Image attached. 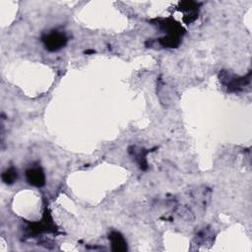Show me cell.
Returning <instances> with one entry per match:
<instances>
[{"instance_id":"cell-1","label":"cell","mask_w":252,"mask_h":252,"mask_svg":"<svg viewBox=\"0 0 252 252\" xmlns=\"http://www.w3.org/2000/svg\"><path fill=\"white\" fill-rule=\"evenodd\" d=\"M219 78L221 84L227 88L228 92L236 93V92L242 91L244 87L249 84L250 73H248V75L245 77H238L228 73L225 70H221L219 74Z\"/></svg>"},{"instance_id":"cell-2","label":"cell","mask_w":252,"mask_h":252,"mask_svg":"<svg viewBox=\"0 0 252 252\" xmlns=\"http://www.w3.org/2000/svg\"><path fill=\"white\" fill-rule=\"evenodd\" d=\"M41 41L46 50L54 52L63 48L67 44L68 38L63 32L58 31H51L41 36Z\"/></svg>"},{"instance_id":"cell-3","label":"cell","mask_w":252,"mask_h":252,"mask_svg":"<svg viewBox=\"0 0 252 252\" xmlns=\"http://www.w3.org/2000/svg\"><path fill=\"white\" fill-rule=\"evenodd\" d=\"M29 235H36L42 232H55L56 228L52 222V219L50 217V214L48 213L47 209L45 208L43 218L41 220L36 222L30 223L29 227Z\"/></svg>"},{"instance_id":"cell-4","label":"cell","mask_w":252,"mask_h":252,"mask_svg":"<svg viewBox=\"0 0 252 252\" xmlns=\"http://www.w3.org/2000/svg\"><path fill=\"white\" fill-rule=\"evenodd\" d=\"M156 21H158L156 25H158L164 32H166V35L164 36L180 39L181 36L185 33V30L173 19H156Z\"/></svg>"},{"instance_id":"cell-5","label":"cell","mask_w":252,"mask_h":252,"mask_svg":"<svg viewBox=\"0 0 252 252\" xmlns=\"http://www.w3.org/2000/svg\"><path fill=\"white\" fill-rule=\"evenodd\" d=\"M26 179L32 186L40 188L45 185V174L41 167L33 166L26 171Z\"/></svg>"},{"instance_id":"cell-6","label":"cell","mask_w":252,"mask_h":252,"mask_svg":"<svg viewBox=\"0 0 252 252\" xmlns=\"http://www.w3.org/2000/svg\"><path fill=\"white\" fill-rule=\"evenodd\" d=\"M198 6H199V4L196 2H193V1H183V2L179 3L178 10H180L184 13L183 21L186 24H190L197 19L198 12H199Z\"/></svg>"},{"instance_id":"cell-7","label":"cell","mask_w":252,"mask_h":252,"mask_svg":"<svg viewBox=\"0 0 252 252\" xmlns=\"http://www.w3.org/2000/svg\"><path fill=\"white\" fill-rule=\"evenodd\" d=\"M111 243V249L115 252H125L127 250V242L124 236L118 231H111L108 235Z\"/></svg>"},{"instance_id":"cell-8","label":"cell","mask_w":252,"mask_h":252,"mask_svg":"<svg viewBox=\"0 0 252 252\" xmlns=\"http://www.w3.org/2000/svg\"><path fill=\"white\" fill-rule=\"evenodd\" d=\"M2 180L4 183L11 185L13 184L17 178H18V172L14 167H10L8 169H6L3 173H2Z\"/></svg>"},{"instance_id":"cell-9","label":"cell","mask_w":252,"mask_h":252,"mask_svg":"<svg viewBox=\"0 0 252 252\" xmlns=\"http://www.w3.org/2000/svg\"><path fill=\"white\" fill-rule=\"evenodd\" d=\"M94 52H95V51H94V50H92V49H89V50H86V51H85L86 54H91V53H94Z\"/></svg>"}]
</instances>
